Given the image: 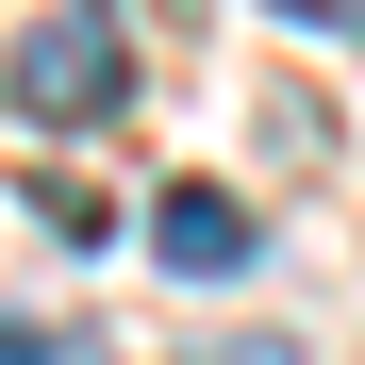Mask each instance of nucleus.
<instances>
[{
	"label": "nucleus",
	"instance_id": "1",
	"mask_svg": "<svg viewBox=\"0 0 365 365\" xmlns=\"http://www.w3.org/2000/svg\"><path fill=\"white\" fill-rule=\"evenodd\" d=\"M0 100H17L34 133H83V116H116V100H133V17H116V0H50V17L0 50Z\"/></svg>",
	"mask_w": 365,
	"mask_h": 365
},
{
	"label": "nucleus",
	"instance_id": "2",
	"mask_svg": "<svg viewBox=\"0 0 365 365\" xmlns=\"http://www.w3.org/2000/svg\"><path fill=\"white\" fill-rule=\"evenodd\" d=\"M150 250L182 282H232V266H250V200H232V182H166V200H150Z\"/></svg>",
	"mask_w": 365,
	"mask_h": 365
},
{
	"label": "nucleus",
	"instance_id": "3",
	"mask_svg": "<svg viewBox=\"0 0 365 365\" xmlns=\"http://www.w3.org/2000/svg\"><path fill=\"white\" fill-rule=\"evenodd\" d=\"M216 365H299V349H282V332H232V349H216Z\"/></svg>",
	"mask_w": 365,
	"mask_h": 365
},
{
	"label": "nucleus",
	"instance_id": "4",
	"mask_svg": "<svg viewBox=\"0 0 365 365\" xmlns=\"http://www.w3.org/2000/svg\"><path fill=\"white\" fill-rule=\"evenodd\" d=\"M266 17H282V34H316V17H349V0H266Z\"/></svg>",
	"mask_w": 365,
	"mask_h": 365
},
{
	"label": "nucleus",
	"instance_id": "5",
	"mask_svg": "<svg viewBox=\"0 0 365 365\" xmlns=\"http://www.w3.org/2000/svg\"><path fill=\"white\" fill-rule=\"evenodd\" d=\"M0 365H67V349H50V332H0Z\"/></svg>",
	"mask_w": 365,
	"mask_h": 365
}]
</instances>
